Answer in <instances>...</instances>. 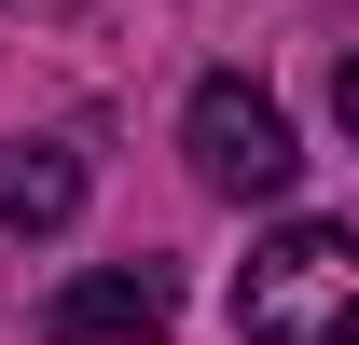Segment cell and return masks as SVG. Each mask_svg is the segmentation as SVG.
I'll return each mask as SVG.
<instances>
[{
    "label": "cell",
    "mask_w": 359,
    "mask_h": 345,
    "mask_svg": "<svg viewBox=\"0 0 359 345\" xmlns=\"http://www.w3.org/2000/svg\"><path fill=\"white\" fill-rule=\"evenodd\" d=\"M69 208H83V152H55V138H0V221H14V235H55Z\"/></svg>",
    "instance_id": "4"
},
{
    "label": "cell",
    "mask_w": 359,
    "mask_h": 345,
    "mask_svg": "<svg viewBox=\"0 0 359 345\" xmlns=\"http://www.w3.org/2000/svg\"><path fill=\"white\" fill-rule=\"evenodd\" d=\"M235 332L249 345H359V235L346 221H290L235 276Z\"/></svg>",
    "instance_id": "1"
},
{
    "label": "cell",
    "mask_w": 359,
    "mask_h": 345,
    "mask_svg": "<svg viewBox=\"0 0 359 345\" xmlns=\"http://www.w3.org/2000/svg\"><path fill=\"white\" fill-rule=\"evenodd\" d=\"M180 318V276L166 262H111V276H83V290H55V345H97V332H166Z\"/></svg>",
    "instance_id": "3"
},
{
    "label": "cell",
    "mask_w": 359,
    "mask_h": 345,
    "mask_svg": "<svg viewBox=\"0 0 359 345\" xmlns=\"http://www.w3.org/2000/svg\"><path fill=\"white\" fill-rule=\"evenodd\" d=\"M332 125L359 138V55H346V69H332Z\"/></svg>",
    "instance_id": "5"
},
{
    "label": "cell",
    "mask_w": 359,
    "mask_h": 345,
    "mask_svg": "<svg viewBox=\"0 0 359 345\" xmlns=\"http://www.w3.org/2000/svg\"><path fill=\"white\" fill-rule=\"evenodd\" d=\"M180 152H194V180H208V194H235V208H276V194L304 180V152H290V111H276L263 83H235V69H208V83H194V111H180Z\"/></svg>",
    "instance_id": "2"
}]
</instances>
